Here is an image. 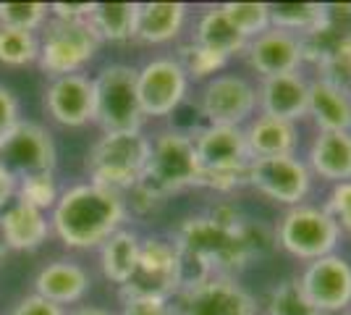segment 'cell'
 <instances>
[{"instance_id":"1","label":"cell","mask_w":351,"mask_h":315,"mask_svg":"<svg viewBox=\"0 0 351 315\" xmlns=\"http://www.w3.org/2000/svg\"><path fill=\"white\" fill-rule=\"evenodd\" d=\"M173 244L178 250L181 289L202 284L213 276H231L249 266L257 253L252 229L244 221L228 226L213 215H191L176 229ZM178 289V292H181Z\"/></svg>"},{"instance_id":"2","label":"cell","mask_w":351,"mask_h":315,"mask_svg":"<svg viewBox=\"0 0 351 315\" xmlns=\"http://www.w3.org/2000/svg\"><path fill=\"white\" fill-rule=\"evenodd\" d=\"M126 215L129 202L121 192L82 181L60 192L50 210V229L69 250H100L110 234L123 229Z\"/></svg>"},{"instance_id":"3","label":"cell","mask_w":351,"mask_h":315,"mask_svg":"<svg viewBox=\"0 0 351 315\" xmlns=\"http://www.w3.org/2000/svg\"><path fill=\"white\" fill-rule=\"evenodd\" d=\"M199 184H202V176H199V161H197L191 135L162 129L155 137H149V158H147L145 174L136 181V187L129 189V195H132L134 208L139 213H147L155 205H162L171 195L194 189Z\"/></svg>"},{"instance_id":"4","label":"cell","mask_w":351,"mask_h":315,"mask_svg":"<svg viewBox=\"0 0 351 315\" xmlns=\"http://www.w3.org/2000/svg\"><path fill=\"white\" fill-rule=\"evenodd\" d=\"M194 139V150L199 161V176L207 189L220 195H231L236 189L247 187V168L252 163L244 129L239 126H205Z\"/></svg>"},{"instance_id":"5","label":"cell","mask_w":351,"mask_h":315,"mask_svg":"<svg viewBox=\"0 0 351 315\" xmlns=\"http://www.w3.org/2000/svg\"><path fill=\"white\" fill-rule=\"evenodd\" d=\"M147 158H149V137L145 132L100 135L84 158L87 181L123 195L142 179Z\"/></svg>"},{"instance_id":"6","label":"cell","mask_w":351,"mask_h":315,"mask_svg":"<svg viewBox=\"0 0 351 315\" xmlns=\"http://www.w3.org/2000/svg\"><path fill=\"white\" fill-rule=\"evenodd\" d=\"M37 37H40L37 66L47 79L82 74L103 45L89 21L47 19Z\"/></svg>"},{"instance_id":"7","label":"cell","mask_w":351,"mask_h":315,"mask_svg":"<svg viewBox=\"0 0 351 315\" xmlns=\"http://www.w3.org/2000/svg\"><path fill=\"white\" fill-rule=\"evenodd\" d=\"M343 240V231L336 224V218L322 205H296L286 208L276 226V242L283 253L312 263L317 257L333 255Z\"/></svg>"},{"instance_id":"8","label":"cell","mask_w":351,"mask_h":315,"mask_svg":"<svg viewBox=\"0 0 351 315\" xmlns=\"http://www.w3.org/2000/svg\"><path fill=\"white\" fill-rule=\"evenodd\" d=\"M95 87V124L108 132H142L145 116L136 95V66L108 63L92 76Z\"/></svg>"},{"instance_id":"9","label":"cell","mask_w":351,"mask_h":315,"mask_svg":"<svg viewBox=\"0 0 351 315\" xmlns=\"http://www.w3.org/2000/svg\"><path fill=\"white\" fill-rule=\"evenodd\" d=\"M178 289H181V268L173 240H162V237L142 240L136 268L132 279L121 286V300L152 297L171 302L178 294Z\"/></svg>"},{"instance_id":"10","label":"cell","mask_w":351,"mask_h":315,"mask_svg":"<svg viewBox=\"0 0 351 315\" xmlns=\"http://www.w3.org/2000/svg\"><path fill=\"white\" fill-rule=\"evenodd\" d=\"M312 179L315 176L299 155L254 158L247 168V187L283 208L302 205L312 192Z\"/></svg>"},{"instance_id":"11","label":"cell","mask_w":351,"mask_h":315,"mask_svg":"<svg viewBox=\"0 0 351 315\" xmlns=\"http://www.w3.org/2000/svg\"><path fill=\"white\" fill-rule=\"evenodd\" d=\"M0 163L16 181L37 174H53L58 163L56 139L37 121H19L0 139Z\"/></svg>"},{"instance_id":"12","label":"cell","mask_w":351,"mask_h":315,"mask_svg":"<svg viewBox=\"0 0 351 315\" xmlns=\"http://www.w3.org/2000/svg\"><path fill=\"white\" fill-rule=\"evenodd\" d=\"M136 95L145 119H168L189 95V76L173 56L149 58L136 69Z\"/></svg>"},{"instance_id":"13","label":"cell","mask_w":351,"mask_h":315,"mask_svg":"<svg viewBox=\"0 0 351 315\" xmlns=\"http://www.w3.org/2000/svg\"><path fill=\"white\" fill-rule=\"evenodd\" d=\"M199 113L207 126L244 129L257 116V87L239 74H218L207 79L199 92Z\"/></svg>"},{"instance_id":"14","label":"cell","mask_w":351,"mask_h":315,"mask_svg":"<svg viewBox=\"0 0 351 315\" xmlns=\"http://www.w3.org/2000/svg\"><path fill=\"white\" fill-rule=\"evenodd\" d=\"M171 305L176 315H257L254 297L231 276H213L191 289H181Z\"/></svg>"},{"instance_id":"15","label":"cell","mask_w":351,"mask_h":315,"mask_svg":"<svg viewBox=\"0 0 351 315\" xmlns=\"http://www.w3.org/2000/svg\"><path fill=\"white\" fill-rule=\"evenodd\" d=\"M296 281L322 315L351 307V263L338 253L307 263Z\"/></svg>"},{"instance_id":"16","label":"cell","mask_w":351,"mask_h":315,"mask_svg":"<svg viewBox=\"0 0 351 315\" xmlns=\"http://www.w3.org/2000/svg\"><path fill=\"white\" fill-rule=\"evenodd\" d=\"M244 60L260 79L296 74L307 63L302 37H296L291 32L276 30V27H270L267 32L257 34L254 40H249L244 47Z\"/></svg>"},{"instance_id":"17","label":"cell","mask_w":351,"mask_h":315,"mask_svg":"<svg viewBox=\"0 0 351 315\" xmlns=\"http://www.w3.org/2000/svg\"><path fill=\"white\" fill-rule=\"evenodd\" d=\"M45 110L58 126L79 129L95 124V87L92 76L69 74L50 79L45 90Z\"/></svg>"},{"instance_id":"18","label":"cell","mask_w":351,"mask_h":315,"mask_svg":"<svg viewBox=\"0 0 351 315\" xmlns=\"http://www.w3.org/2000/svg\"><path fill=\"white\" fill-rule=\"evenodd\" d=\"M309 79L302 71L260 79L257 84V113L299 124L307 119Z\"/></svg>"},{"instance_id":"19","label":"cell","mask_w":351,"mask_h":315,"mask_svg":"<svg viewBox=\"0 0 351 315\" xmlns=\"http://www.w3.org/2000/svg\"><path fill=\"white\" fill-rule=\"evenodd\" d=\"M307 119L317 132H351V92L328 79H309Z\"/></svg>"},{"instance_id":"20","label":"cell","mask_w":351,"mask_h":315,"mask_svg":"<svg viewBox=\"0 0 351 315\" xmlns=\"http://www.w3.org/2000/svg\"><path fill=\"white\" fill-rule=\"evenodd\" d=\"M304 163L312 176L330 187L351 181V132H317Z\"/></svg>"},{"instance_id":"21","label":"cell","mask_w":351,"mask_h":315,"mask_svg":"<svg viewBox=\"0 0 351 315\" xmlns=\"http://www.w3.org/2000/svg\"><path fill=\"white\" fill-rule=\"evenodd\" d=\"M0 224H3L11 253H34L53 234L50 215L43 210L32 208L27 202H21V200H16V197L14 202H8L0 210Z\"/></svg>"},{"instance_id":"22","label":"cell","mask_w":351,"mask_h":315,"mask_svg":"<svg viewBox=\"0 0 351 315\" xmlns=\"http://www.w3.org/2000/svg\"><path fill=\"white\" fill-rule=\"evenodd\" d=\"M189 19L186 3H139L134 43L142 45H168L181 37Z\"/></svg>"},{"instance_id":"23","label":"cell","mask_w":351,"mask_h":315,"mask_svg":"<svg viewBox=\"0 0 351 315\" xmlns=\"http://www.w3.org/2000/svg\"><path fill=\"white\" fill-rule=\"evenodd\" d=\"M89 273L73 260H53L34 276V294L56 302L60 307L76 305L89 292Z\"/></svg>"},{"instance_id":"24","label":"cell","mask_w":351,"mask_h":315,"mask_svg":"<svg viewBox=\"0 0 351 315\" xmlns=\"http://www.w3.org/2000/svg\"><path fill=\"white\" fill-rule=\"evenodd\" d=\"M191 43L205 47V50H210V53H215V56L226 60L236 58V56H244V47H247V40L228 21V16L223 14L220 5H207L205 11L197 14Z\"/></svg>"},{"instance_id":"25","label":"cell","mask_w":351,"mask_h":315,"mask_svg":"<svg viewBox=\"0 0 351 315\" xmlns=\"http://www.w3.org/2000/svg\"><path fill=\"white\" fill-rule=\"evenodd\" d=\"M244 139L252 161L254 158H276V155H296L299 129L291 121H280L273 116L257 113L244 126Z\"/></svg>"},{"instance_id":"26","label":"cell","mask_w":351,"mask_h":315,"mask_svg":"<svg viewBox=\"0 0 351 315\" xmlns=\"http://www.w3.org/2000/svg\"><path fill=\"white\" fill-rule=\"evenodd\" d=\"M139 250H142V237L134 229L123 226L116 234H110L100 244V270L105 279L121 289L132 279L136 260H139Z\"/></svg>"},{"instance_id":"27","label":"cell","mask_w":351,"mask_h":315,"mask_svg":"<svg viewBox=\"0 0 351 315\" xmlns=\"http://www.w3.org/2000/svg\"><path fill=\"white\" fill-rule=\"evenodd\" d=\"M139 3H95L89 24L97 32L100 43H134Z\"/></svg>"},{"instance_id":"28","label":"cell","mask_w":351,"mask_h":315,"mask_svg":"<svg viewBox=\"0 0 351 315\" xmlns=\"http://www.w3.org/2000/svg\"><path fill=\"white\" fill-rule=\"evenodd\" d=\"M328 24V5L320 3H278L270 5V27L291 32L296 37H309Z\"/></svg>"},{"instance_id":"29","label":"cell","mask_w":351,"mask_h":315,"mask_svg":"<svg viewBox=\"0 0 351 315\" xmlns=\"http://www.w3.org/2000/svg\"><path fill=\"white\" fill-rule=\"evenodd\" d=\"M37 56H40V37L34 32L0 27V66L27 69L37 63Z\"/></svg>"},{"instance_id":"30","label":"cell","mask_w":351,"mask_h":315,"mask_svg":"<svg viewBox=\"0 0 351 315\" xmlns=\"http://www.w3.org/2000/svg\"><path fill=\"white\" fill-rule=\"evenodd\" d=\"M173 58L181 63V69L186 71L189 76V82H202L205 84L207 79H213V76L223 74V69L228 66V60L215 56V53H210L205 47L194 45V43H181V45L176 47Z\"/></svg>"},{"instance_id":"31","label":"cell","mask_w":351,"mask_h":315,"mask_svg":"<svg viewBox=\"0 0 351 315\" xmlns=\"http://www.w3.org/2000/svg\"><path fill=\"white\" fill-rule=\"evenodd\" d=\"M265 313L267 315H322L307 294L302 292V286L296 279H286L280 284L273 286V292L267 294L265 302Z\"/></svg>"},{"instance_id":"32","label":"cell","mask_w":351,"mask_h":315,"mask_svg":"<svg viewBox=\"0 0 351 315\" xmlns=\"http://www.w3.org/2000/svg\"><path fill=\"white\" fill-rule=\"evenodd\" d=\"M220 8L247 43L270 30V3H220Z\"/></svg>"},{"instance_id":"33","label":"cell","mask_w":351,"mask_h":315,"mask_svg":"<svg viewBox=\"0 0 351 315\" xmlns=\"http://www.w3.org/2000/svg\"><path fill=\"white\" fill-rule=\"evenodd\" d=\"M50 19L47 3H0V27L21 32H37Z\"/></svg>"},{"instance_id":"34","label":"cell","mask_w":351,"mask_h":315,"mask_svg":"<svg viewBox=\"0 0 351 315\" xmlns=\"http://www.w3.org/2000/svg\"><path fill=\"white\" fill-rule=\"evenodd\" d=\"M60 197V189L56 184V174H37V176H29V179H21L16 184V200L27 202L32 208L47 210L56 208Z\"/></svg>"},{"instance_id":"35","label":"cell","mask_w":351,"mask_h":315,"mask_svg":"<svg viewBox=\"0 0 351 315\" xmlns=\"http://www.w3.org/2000/svg\"><path fill=\"white\" fill-rule=\"evenodd\" d=\"M322 208L336 218V224L341 226V231L351 234V181L333 184Z\"/></svg>"},{"instance_id":"36","label":"cell","mask_w":351,"mask_h":315,"mask_svg":"<svg viewBox=\"0 0 351 315\" xmlns=\"http://www.w3.org/2000/svg\"><path fill=\"white\" fill-rule=\"evenodd\" d=\"M19 121H21V105H19V97H16L8 87L0 84V139L8 135Z\"/></svg>"},{"instance_id":"37","label":"cell","mask_w":351,"mask_h":315,"mask_svg":"<svg viewBox=\"0 0 351 315\" xmlns=\"http://www.w3.org/2000/svg\"><path fill=\"white\" fill-rule=\"evenodd\" d=\"M121 315H176V313H173V305L168 300L134 297V300H123Z\"/></svg>"},{"instance_id":"38","label":"cell","mask_w":351,"mask_h":315,"mask_svg":"<svg viewBox=\"0 0 351 315\" xmlns=\"http://www.w3.org/2000/svg\"><path fill=\"white\" fill-rule=\"evenodd\" d=\"M8 315H66V310L40 294H27L16 302V307Z\"/></svg>"},{"instance_id":"39","label":"cell","mask_w":351,"mask_h":315,"mask_svg":"<svg viewBox=\"0 0 351 315\" xmlns=\"http://www.w3.org/2000/svg\"><path fill=\"white\" fill-rule=\"evenodd\" d=\"M95 3H50V19L58 21H89Z\"/></svg>"},{"instance_id":"40","label":"cell","mask_w":351,"mask_h":315,"mask_svg":"<svg viewBox=\"0 0 351 315\" xmlns=\"http://www.w3.org/2000/svg\"><path fill=\"white\" fill-rule=\"evenodd\" d=\"M16 184L19 181L3 168V163H0V210L5 208L8 202H14V197H16Z\"/></svg>"},{"instance_id":"41","label":"cell","mask_w":351,"mask_h":315,"mask_svg":"<svg viewBox=\"0 0 351 315\" xmlns=\"http://www.w3.org/2000/svg\"><path fill=\"white\" fill-rule=\"evenodd\" d=\"M66 315H113L110 310H103V307H76Z\"/></svg>"},{"instance_id":"42","label":"cell","mask_w":351,"mask_h":315,"mask_svg":"<svg viewBox=\"0 0 351 315\" xmlns=\"http://www.w3.org/2000/svg\"><path fill=\"white\" fill-rule=\"evenodd\" d=\"M11 253V247H8V240H5V231H3V224H0V260Z\"/></svg>"},{"instance_id":"43","label":"cell","mask_w":351,"mask_h":315,"mask_svg":"<svg viewBox=\"0 0 351 315\" xmlns=\"http://www.w3.org/2000/svg\"><path fill=\"white\" fill-rule=\"evenodd\" d=\"M346 45H349V53H351V34H349V40H346Z\"/></svg>"}]
</instances>
